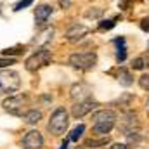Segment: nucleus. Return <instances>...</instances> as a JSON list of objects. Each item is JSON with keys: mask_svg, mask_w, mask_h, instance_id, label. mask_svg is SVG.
Masks as SVG:
<instances>
[{"mask_svg": "<svg viewBox=\"0 0 149 149\" xmlns=\"http://www.w3.org/2000/svg\"><path fill=\"white\" fill-rule=\"evenodd\" d=\"M68 125H70V114H68V111L64 108H57L56 111L50 114V120H49V130H50V134L63 135V134H66Z\"/></svg>", "mask_w": 149, "mask_h": 149, "instance_id": "nucleus-1", "label": "nucleus"}, {"mask_svg": "<svg viewBox=\"0 0 149 149\" xmlns=\"http://www.w3.org/2000/svg\"><path fill=\"white\" fill-rule=\"evenodd\" d=\"M70 64L81 70V71H88L92 68H95L97 64V54L95 52H74L70 56Z\"/></svg>", "mask_w": 149, "mask_h": 149, "instance_id": "nucleus-2", "label": "nucleus"}, {"mask_svg": "<svg viewBox=\"0 0 149 149\" xmlns=\"http://www.w3.org/2000/svg\"><path fill=\"white\" fill-rule=\"evenodd\" d=\"M21 87L19 74L12 70L0 71V94H12Z\"/></svg>", "mask_w": 149, "mask_h": 149, "instance_id": "nucleus-3", "label": "nucleus"}, {"mask_svg": "<svg viewBox=\"0 0 149 149\" xmlns=\"http://www.w3.org/2000/svg\"><path fill=\"white\" fill-rule=\"evenodd\" d=\"M50 61H52L50 50H49V49H40V50H37L35 54H31V56L26 59L24 66H26L28 71H37L42 66H47Z\"/></svg>", "mask_w": 149, "mask_h": 149, "instance_id": "nucleus-4", "label": "nucleus"}, {"mask_svg": "<svg viewBox=\"0 0 149 149\" xmlns=\"http://www.w3.org/2000/svg\"><path fill=\"white\" fill-rule=\"evenodd\" d=\"M26 101H28V97L23 95V94L12 95V97H9V99L3 101V109L7 113H10V114L23 116V109H24V106H26Z\"/></svg>", "mask_w": 149, "mask_h": 149, "instance_id": "nucleus-5", "label": "nucleus"}, {"mask_svg": "<svg viewBox=\"0 0 149 149\" xmlns=\"http://www.w3.org/2000/svg\"><path fill=\"white\" fill-rule=\"evenodd\" d=\"M97 106H99L97 101H94V99H83V101L74 102V106L71 108V114H73V118H83L85 114H88L94 109H97Z\"/></svg>", "mask_w": 149, "mask_h": 149, "instance_id": "nucleus-6", "label": "nucleus"}, {"mask_svg": "<svg viewBox=\"0 0 149 149\" xmlns=\"http://www.w3.org/2000/svg\"><path fill=\"white\" fill-rule=\"evenodd\" d=\"M23 146H24V149H42L43 148L42 134L38 130H30L23 139Z\"/></svg>", "mask_w": 149, "mask_h": 149, "instance_id": "nucleus-7", "label": "nucleus"}, {"mask_svg": "<svg viewBox=\"0 0 149 149\" xmlns=\"http://www.w3.org/2000/svg\"><path fill=\"white\" fill-rule=\"evenodd\" d=\"M139 118H137V114L135 113H127L125 116H123V120L120 121V130L127 135V134H132L134 130H137L139 128Z\"/></svg>", "mask_w": 149, "mask_h": 149, "instance_id": "nucleus-8", "label": "nucleus"}, {"mask_svg": "<svg viewBox=\"0 0 149 149\" xmlns=\"http://www.w3.org/2000/svg\"><path fill=\"white\" fill-rule=\"evenodd\" d=\"M88 33H90V30H88L87 26H83V24H73V26L66 31L64 37H66L68 42H73L74 43V42H80L83 37H87Z\"/></svg>", "mask_w": 149, "mask_h": 149, "instance_id": "nucleus-9", "label": "nucleus"}, {"mask_svg": "<svg viewBox=\"0 0 149 149\" xmlns=\"http://www.w3.org/2000/svg\"><path fill=\"white\" fill-rule=\"evenodd\" d=\"M52 12H54L52 5H49V3H40L37 9H35V19H37L40 24H43V23L52 16Z\"/></svg>", "mask_w": 149, "mask_h": 149, "instance_id": "nucleus-10", "label": "nucleus"}, {"mask_svg": "<svg viewBox=\"0 0 149 149\" xmlns=\"http://www.w3.org/2000/svg\"><path fill=\"white\" fill-rule=\"evenodd\" d=\"M88 94H90V88L78 83L71 87V99L73 101H83V99H88Z\"/></svg>", "mask_w": 149, "mask_h": 149, "instance_id": "nucleus-11", "label": "nucleus"}, {"mask_svg": "<svg viewBox=\"0 0 149 149\" xmlns=\"http://www.w3.org/2000/svg\"><path fill=\"white\" fill-rule=\"evenodd\" d=\"M92 120H94V123H97V121H116V113L113 109H101V111L94 113Z\"/></svg>", "mask_w": 149, "mask_h": 149, "instance_id": "nucleus-12", "label": "nucleus"}, {"mask_svg": "<svg viewBox=\"0 0 149 149\" xmlns=\"http://www.w3.org/2000/svg\"><path fill=\"white\" fill-rule=\"evenodd\" d=\"M113 127H114V121H97V123H94V134L106 135L113 130Z\"/></svg>", "mask_w": 149, "mask_h": 149, "instance_id": "nucleus-13", "label": "nucleus"}, {"mask_svg": "<svg viewBox=\"0 0 149 149\" xmlns=\"http://www.w3.org/2000/svg\"><path fill=\"white\" fill-rule=\"evenodd\" d=\"M118 81H120V85H123V87H130V85L134 83V76H132V73H130L128 70L121 68L120 73H118Z\"/></svg>", "mask_w": 149, "mask_h": 149, "instance_id": "nucleus-14", "label": "nucleus"}, {"mask_svg": "<svg viewBox=\"0 0 149 149\" xmlns=\"http://www.w3.org/2000/svg\"><path fill=\"white\" fill-rule=\"evenodd\" d=\"M23 120L30 125H37L38 121L42 120V111H37V109H30L23 114Z\"/></svg>", "mask_w": 149, "mask_h": 149, "instance_id": "nucleus-15", "label": "nucleus"}, {"mask_svg": "<svg viewBox=\"0 0 149 149\" xmlns=\"http://www.w3.org/2000/svg\"><path fill=\"white\" fill-rule=\"evenodd\" d=\"M116 43H118V52H116V61L118 63H123L125 61V57H127V47H125V38L120 37L114 40Z\"/></svg>", "mask_w": 149, "mask_h": 149, "instance_id": "nucleus-16", "label": "nucleus"}, {"mask_svg": "<svg viewBox=\"0 0 149 149\" xmlns=\"http://www.w3.org/2000/svg\"><path fill=\"white\" fill-rule=\"evenodd\" d=\"M102 14H104V10H102L101 7H92V9H88V10L85 12V17H87V19H99Z\"/></svg>", "mask_w": 149, "mask_h": 149, "instance_id": "nucleus-17", "label": "nucleus"}, {"mask_svg": "<svg viewBox=\"0 0 149 149\" xmlns=\"http://www.w3.org/2000/svg\"><path fill=\"white\" fill-rule=\"evenodd\" d=\"M83 132H85V125H78V127H74L73 130H71V134H70V141L76 142V141L81 137Z\"/></svg>", "mask_w": 149, "mask_h": 149, "instance_id": "nucleus-18", "label": "nucleus"}, {"mask_svg": "<svg viewBox=\"0 0 149 149\" xmlns=\"http://www.w3.org/2000/svg\"><path fill=\"white\" fill-rule=\"evenodd\" d=\"M132 101H134V95H132V94H123V95L116 101V104H120V106H130Z\"/></svg>", "mask_w": 149, "mask_h": 149, "instance_id": "nucleus-19", "label": "nucleus"}, {"mask_svg": "<svg viewBox=\"0 0 149 149\" xmlns=\"http://www.w3.org/2000/svg\"><path fill=\"white\" fill-rule=\"evenodd\" d=\"M116 24V19H102L99 23V30H111Z\"/></svg>", "mask_w": 149, "mask_h": 149, "instance_id": "nucleus-20", "label": "nucleus"}, {"mask_svg": "<svg viewBox=\"0 0 149 149\" xmlns=\"http://www.w3.org/2000/svg\"><path fill=\"white\" fill-rule=\"evenodd\" d=\"M132 68H134V70H144V68H146V61H144V57H137V59H134V61H132Z\"/></svg>", "mask_w": 149, "mask_h": 149, "instance_id": "nucleus-21", "label": "nucleus"}, {"mask_svg": "<svg viewBox=\"0 0 149 149\" xmlns=\"http://www.w3.org/2000/svg\"><path fill=\"white\" fill-rule=\"evenodd\" d=\"M33 2H35V0H21V2H17V3H16L14 10H16V12H17V10H23V9H26V7H30Z\"/></svg>", "mask_w": 149, "mask_h": 149, "instance_id": "nucleus-22", "label": "nucleus"}, {"mask_svg": "<svg viewBox=\"0 0 149 149\" xmlns=\"http://www.w3.org/2000/svg\"><path fill=\"white\" fill-rule=\"evenodd\" d=\"M139 85H141V88H144V90L149 92V74H142L139 78Z\"/></svg>", "mask_w": 149, "mask_h": 149, "instance_id": "nucleus-23", "label": "nucleus"}, {"mask_svg": "<svg viewBox=\"0 0 149 149\" xmlns=\"http://www.w3.org/2000/svg\"><path fill=\"white\" fill-rule=\"evenodd\" d=\"M10 64H16V59H12V57H2L0 59V70L2 68H7V66H10Z\"/></svg>", "mask_w": 149, "mask_h": 149, "instance_id": "nucleus-24", "label": "nucleus"}, {"mask_svg": "<svg viewBox=\"0 0 149 149\" xmlns=\"http://www.w3.org/2000/svg\"><path fill=\"white\" fill-rule=\"evenodd\" d=\"M109 142V139H101V141H87V146H106Z\"/></svg>", "mask_w": 149, "mask_h": 149, "instance_id": "nucleus-25", "label": "nucleus"}, {"mask_svg": "<svg viewBox=\"0 0 149 149\" xmlns=\"http://www.w3.org/2000/svg\"><path fill=\"white\" fill-rule=\"evenodd\" d=\"M141 28L149 33V17H142V19H141Z\"/></svg>", "mask_w": 149, "mask_h": 149, "instance_id": "nucleus-26", "label": "nucleus"}, {"mask_svg": "<svg viewBox=\"0 0 149 149\" xmlns=\"http://www.w3.org/2000/svg\"><path fill=\"white\" fill-rule=\"evenodd\" d=\"M19 52H24V50H21L19 47L17 49H7V50H3L5 56H12V54H19Z\"/></svg>", "mask_w": 149, "mask_h": 149, "instance_id": "nucleus-27", "label": "nucleus"}, {"mask_svg": "<svg viewBox=\"0 0 149 149\" xmlns=\"http://www.w3.org/2000/svg\"><path fill=\"white\" fill-rule=\"evenodd\" d=\"M59 3H61L63 9H70L71 7V0H59Z\"/></svg>", "mask_w": 149, "mask_h": 149, "instance_id": "nucleus-28", "label": "nucleus"}, {"mask_svg": "<svg viewBox=\"0 0 149 149\" xmlns=\"http://www.w3.org/2000/svg\"><path fill=\"white\" fill-rule=\"evenodd\" d=\"M109 149H128V146H127V144H120V142H118V144H113Z\"/></svg>", "mask_w": 149, "mask_h": 149, "instance_id": "nucleus-29", "label": "nucleus"}, {"mask_svg": "<svg viewBox=\"0 0 149 149\" xmlns=\"http://www.w3.org/2000/svg\"><path fill=\"white\" fill-rule=\"evenodd\" d=\"M59 149H68V141H64V142L61 144V148H59Z\"/></svg>", "mask_w": 149, "mask_h": 149, "instance_id": "nucleus-30", "label": "nucleus"}, {"mask_svg": "<svg viewBox=\"0 0 149 149\" xmlns=\"http://www.w3.org/2000/svg\"><path fill=\"white\" fill-rule=\"evenodd\" d=\"M148 113H149V99H148Z\"/></svg>", "mask_w": 149, "mask_h": 149, "instance_id": "nucleus-31", "label": "nucleus"}, {"mask_svg": "<svg viewBox=\"0 0 149 149\" xmlns=\"http://www.w3.org/2000/svg\"><path fill=\"white\" fill-rule=\"evenodd\" d=\"M148 50H149V43H148Z\"/></svg>", "mask_w": 149, "mask_h": 149, "instance_id": "nucleus-32", "label": "nucleus"}, {"mask_svg": "<svg viewBox=\"0 0 149 149\" xmlns=\"http://www.w3.org/2000/svg\"><path fill=\"white\" fill-rule=\"evenodd\" d=\"M76 149H83V148H76Z\"/></svg>", "mask_w": 149, "mask_h": 149, "instance_id": "nucleus-33", "label": "nucleus"}]
</instances>
